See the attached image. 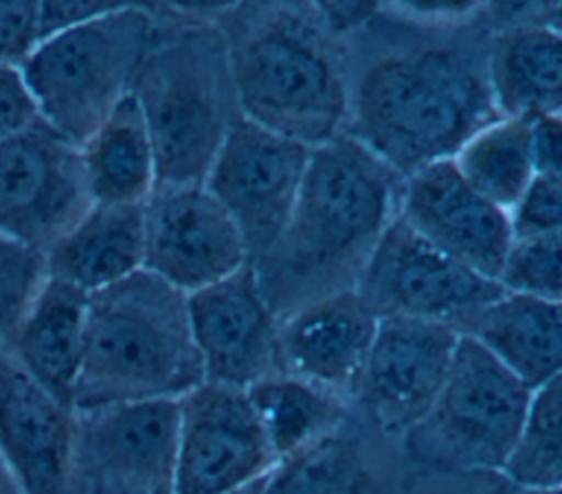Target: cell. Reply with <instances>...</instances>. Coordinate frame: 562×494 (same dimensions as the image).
Wrapping results in <instances>:
<instances>
[{
    "label": "cell",
    "mask_w": 562,
    "mask_h": 494,
    "mask_svg": "<svg viewBox=\"0 0 562 494\" xmlns=\"http://www.w3.org/2000/svg\"><path fill=\"white\" fill-rule=\"evenodd\" d=\"M498 283L505 292L562 303V231L516 237Z\"/></svg>",
    "instance_id": "28"
},
{
    "label": "cell",
    "mask_w": 562,
    "mask_h": 494,
    "mask_svg": "<svg viewBox=\"0 0 562 494\" xmlns=\"http://www.w3.org/2000/svg\"><path fill=\"white\" fill-rule=\"evenodd\" d=\"M520 494H562V490H520Z\"/></svg>",
    "instance_id": "40"
},
{
    "label": "cell",
    "mask_w": 562,
    "mask_h": 494,
    "mask_svg": "<svg viewBox=\"0 0 562 494\" xmlns=\"http://www.w3.org/2000/svg\"><path fill=\"white\" fill-rule=\"evenodd\" d=\"M215 24L239 116L310 149L345 134V40L314 2H220Z\"/></svg>",
    "instance_id": "3"
},
{
    "label": "cell",
    "mask_w": 562,
    "mask_h": 494,
    "mask_svg": "<svg viewBox=\"0 0 562 494\" xmlns=\"http://www.w3.org/2000/svg\"><path fill=\"white\" fill-rule=\"evenodd\" d=\"M461 334L443 323L380 318L353 402L384 437L402 439L432 408Z\"/></svg>",
    "instance_id": "14"
},
{
    "label": "cell",
    "mask_w": 562,
    "mask_h": 494,
    "mask_svg": "<svg viewBox=\"0 0 562 494\" xmlns=\"http://www.w3.org/2000/svg\"><path fill=\"white\" fill-rule=\"evenodd\" d=\"M325 24L338 35L349 37L367 26L380 11L375 2H314Z\"/></svg>",
    "instance_id": "36"
},
{
    "label": "cell",
    "mask_w": 562,
    "mask_h": 494,
    "mask_svg": "<svg viewBox=\"0 0 562 494\" xmlns=\"http://www.w3.org/2000/svg\"><path fill=\"white\" fill-rule=\"evenodd\" d=\"M531 13L538 22L562 35V2H531Z\"/></svg>",
    "instance_id": "37"
},
{
    "label": "cell",
    "mask_w": 562,
    "mask_h": 494,
    "mask_svg": "<svg viewBox=\"0 0 562 494\" xmlns=\"http://www.w3.org/2000/svg\"><path fill=\"white\" fill-rule=\"evenodd\" d=\"M88 299L72 285L46 277L9 351L31 380L70 408L86 349Z\"/></svg>",
    "instance_id": "21"
},
{
    "label": "cell",
    "mask_w": 562,
    "mask_h": 494,
    "mask_svg": "<svg viewBox=\"0 0 562 494\" xmlns=\"http://www.w3.org/2000/svg\"><path fill=\"white\" fill-rule=\"evenodd\" d=\"M90 206L79 145L40 119L0 143V235L46 255Z\"/></svg>",
    "instance_id": "9"
},
{
    "label": "cell",
    "mask_w": 562,
    "mask_h": 494,
    "mask_svg": "<svg viewBox=\"0 0 562 494\" xmlns=\"http://www.w3.org/2000/svg\"><path fill=\"white\" fill-rule=\"evenodd\" d=\"M531 149L536 173L562 180V114L531 121Z\"/></svg>",
    "instance_id": "34"
},
{
    "label": "cell",
    "mask_w": 562,
    "mask_h": 494,
    "mask_svg": "<svg viewBox=\"0 0 562 494\" xmlns=\"http://www.w3.org/2000/svg\"><path fill=\"white\" fill-rule=\"evenodd\" d=\"M397 217L448 257L498 281L514 242L509 213L470 187L450 158L404 178Z\"/></svg>",
    "instance_id": "16"
},
{
    "label": "cell",
    "mask_w": 562,
    "mask_h": 494,
    "mask_svg": "<svg viewBox=\"0 0 562 494\" xmlns=\"http://www.w3.org/2000/svg\"><path fill=\"white\" fill-rule=\"evenodd\" d=\"M202 382L182 292L140 270L88 299L75 411L176 402Z\"/></svg>",
    "instance_id": "5"
},
{
    "label": "cell",
    "mask_w": 562,
    "mask_h": 494,
    "mask_svg": "<svg viewBox=\"0 0 562 494\" xmlns=\"http://www.w3.org/2000/svg\"><path fill=\"white\" fill-rule=\"evenodd\" d=\"M450 160L470 187L509 213L536 176L531 121L498 116L476 130Z\"/></svg>",
    "instance_id": "25"
},
{
    "label": "cell",
    "mask_w": 562,
    "mask_h": 494,
    "mask_svg": "<svg viewBox=\"0 0 562 494\" xmlns=\"http://www.w3.org/2000/svg\"><path fill=\"white\" fill-rule=\"evenodd\" d=\"M487 81L498 116L562 114V35L538 22L531 2L490 4Z\"/></svg>",
    "instance_id": "19"
},
{
    "label": "cell",
    "mask_w": 562,
    "mask_h": 494,
    "mask_svg": "<svg viewBox=\"0 0 562 494\" xmlns=\"http://www.w3.org/2000/svg\"><path fill=\"white\" fill-rule=\"evenodd\" d=\"M92 204H145L158 187L156 147L134 94H127L83 141Z\"/></svg>",
    "instance_id": "23"
},
{
    "label": "cell",
    "mask_w": 562,
    "mask_h": 494,
    "mask_svg": "<svg viewBox=\"0 0 562 494\" xmlns=\"http://www.w3.org/2000/svg\"><path fill=\"white\" fill-rule=\"evenodd\" d=\"M378 472L364 441L345 424L334 435L279 461L261 494H375Z\"/></svg>",
    "instance_id": "26"
},
{
    "label": "cell",
    "mask_w": 562,
    "mask_h": 494,
    "mask_svg": "<svg viewBox=\"0 0 562 494\" xmlns=\"http://www.w3.org/2000/svg\"><path fill=\"white\" fill-rule=\"evenodd\" d=\"M40 40L37 2H0V68L20 70Z\"/></svg>",
    "instance_id": "31"
},
{
    "label": "cell",
    "mask_w": 562,
    "mask_h": 494,
    "mask_svg": "<svg viewBox=\"0 0 562 494\" xmlns=\"http://www.w3.org/2000/svg\"><path fill=\"white\" fill-rule=\"evenodd\" d=\"M461 334L476 340L531 391L562 373V303L503 290L461 327Z\"/></svg>",
    "instance_id": "22"
},
{
    "label": "cell",
    "mask_w": 562,
    "mask_h": 494,
    "mask_svg": "<svg viewBox=\"0 0 562 494\" xmlns=\"http://www.w3.org/2000/svg\"><path fill=\"white\" fill-rule=\"evenodd\" d=\"M112 4L114 2H37L40 35L44 40L77 24H83L108 11Z\"/></svg>",
    "instance_id": "35"
},
{
    "label": "cell",
    "mask_w": 562,
    "mask_h": 494,
    "mask_svg": "<svg viewBox=\"0 0 562 494\" xmlns=\"http://www.w3.org/2000/svg\"><path fill=\"white\" fill-rule=\"evenodd\" d=\"M490 35V4L446 24L380 4L367 26L345 37V134L402 178L452 158L476 130L498 119L487 81Z\"/></svg>",
    "instance_id": "1"
},
{
    "label": "cell",
    "mask_w": 562,
    "mask_h": 494,
    "mask_svg": "<svg viewBox=\"0 0 562 494\" xmlns=\"http://www.w3.org/2000/svg\"><path fill=\"white\" fill-rule=\"evenodd\" d=\"M145 204H92L46 255V277L92 296L143 270Z\"/></svg>",
    "instance_id": "20"
},
{
    "label": "cell",
    "mask_w": 562,
    "mask_h": 494,
    "mask_svg": "<svg viewBox=\"0 0 562 494\" xmlns=\"http://www.w3.org/2000/svg\"><path fill=\"white\" fill-rule=\"evenodd\" d=\"M404 178L349 134L310 151L303 187L272 248L250 266L279 321L356 290L397 217Z\"/></svg>",
    "instance_id": "2"
},
{
    "label": "cell",
    "mask_w": 562,
    "mask_h": 494,
    "mask_svg": "<svg viewBox=\"0 0 562 494\" xmlns=\"http://www.w3.org/2000/svg\"><path fill=\"white\" fill-rule=\"evenodd\" d=\"M187 312L204 382L248 391L281 373L279 318L250 263L189 294Z\"/></svg>",
    "instance_id": "15"
},
{
    "label": "cell",
    "mask_w": 562,
    "mask_h": 494,
    "mask_svg": "<svg viewBox=\"0 0 562 494\" xmlns=\"http://www.w3.org/2000/svg\"><path fill=\"white\" fill-rule=\"evenodd\" d=\"M151 33V2H114L101 15L44 37L20 66L40 121L81 147L132 94Z\"/></svg>",
    "instance_id": "6"
},
{
    "label": "cell",
    "mask_w": 562,
    "mask_h": 494,
    "mask_svg": "<svg viewBox=\"0 0 562 494\" xmlns=\"http://www.w3.org/2000/svg\"><path fill=\"white\" fill-rule=\"evenodd\" d=\"M503 476L518 490H562V373L531 391Z\"/></svg>",
    "instance_id": "27"
},
{
    "label": "cell",
    "mask_w": 562,
    "mask_h": 494,
    "mask_svg": "<svg viewBox=\"0 0 562 494\" xmlns=\"http://www.w3.org/2000/svg\"><path fill=\"white\" fill-rule=\"evenodd\" d=\"M356 292L380 316L461 327L503 294L498 281L448 257L400 217L371 255Z\"/></svg>",
    "instance_id": "10"
},
{
    "label": "cell",
    "mask_w": 562,
    "mask_h": 494,
    "mask_svg": "<svg viewBox=\"0 0 562 494\" xmlns=\"http://www.w3.org/2000/svg\"><path fill=\"white\" fill-rule=\"evenodd\" d=\"M509 224L514 239L562 231V180L536 173L509 209Z\"/></svg>",
    "instance_id": "30"
},
{
    "label": "cell",
    "mask_w": 562,
    "mask_h": 494,
    "mask_svg": "<svg viewBox=\"0 0 562 494\" xmlns=\"http://www.w3.org/2000/svg\"><path fill=\"white\" fill-rule=\"evenodd\" d=\"M426 487L419 494H520L503 474H437L424 472Z\"/></svg>",
    "instance_id": "33"
},
{
    "label": "cell",
    "mask_w": 562,
    "mask_h": 494,
    "mask_svg": "<svg viewBox=\"0 0 562 494\" xmlns=\"http://www.w3.org/2000/svg\"><path fill=\"white\" fill-rule=\"evenodd\" d=\"M246 393L277 463L334 435L349 417L345 400L285 373L261 380Z\"/></svg>",
    "instance_id": "24"
},
{
    "label": "cell",
    "mask_w": 562,
    "mask_h": 494,
    "mask_svg": "<svg viewBox=\"0 0 562 494\" xmlns=\"http://www.w3.org/2000/svg\"><path fill=\"white\" fill-rule=\"evenodd\" d=\"M37 110L20 70L0 68V143L35 123Z\"/></svg>",
    "instance_id": "32"
},
{
    "label": "cell",
    "mask_w": 562,
    "mask_h": 494,
    "mask_svg": "<svg viewBox=\"0 0 562 494\" xmlns=\"http://www.w3.org/2000/svg\"><path fill=\"white\" fill-rule=\"evenodd\" d=\"M274 465L246 391L202 382L178 400L173 494H237Z\"/></svg>",
    "instance_id": "12"
},
{
    "label": "cell",
    "mask_w": 562,
    "mask_h": 494,
    "mask_svg": "<svg viewBox=\"0 0 562 494\" xmlns=\"http://www.w3.org/2000/svg\"><path fill=\"white\" fill-rule=\"evenodd\" d=\"M380 316L356 292L307 303L279 321L281 373L353 402Z\"/></svg>",
    "instance_id": "17"
},
{
    "label": "cell",
    "mask_w": 562,
    "mask_h": 494,
    "mask_svg": "<svg viewBox=\"0 0 562 494\" xmlns=\"http://www.w3.org/2000/svg\"><path fill=\"white\" fill-rule=\"evenodd\" d=\"M0 494H24L22 487L18 485L15 476L11 474L7 463L2 461V457H0Z\"/></svg>",
    "instance_id": "38"
},
{
    "label": "cell",
    "mask_w": 562,
    "mask_h": 494,
    "mask_svg": "<svg viewBox=\"0 0 562 494\" xmlns=\"http://www.w3.org/2000/svg\"><path fill=\"white\" fill-rule=\"evenodd\" d=\"M178 400L75 411L64 494H173Z\"/></svg>",
    "instance_id": "8"
},
{
    "label": "cell",
    "mask_w": 562,
    "mask_h": 494,
    "mask_svg": "<svg viewBox=\"0 0 562 494\" xmlns=\"http://www.w3.org/2000/svg\"><path fill=\"white\" fill-rule=\"evenodd\" d=\"M310 147L239 116L220 147L206 189L237 224L250 263L285 228L310 165Z\"/></svg>",
    "instance_id": "11"
},
{
    "label": "cell",
    "mask_w": 562,
    "mask_h": 494,
    "mask_svg": "<svg viewBox=\"0 0 562 494\" xmlns=\"http://www.w3.org/2000/svg\"><path fill=\"white\" fill-rule=\"evenodd\" d=\"M529 395V386L461 334L432 408L400 439L404 454L422 472L503 474Z\"/></svg>",
    "instance_id": "7"
},
{
    "label": "cell",
    "mask_w": 562,
    "mask_h": 494,
    "mask_svg": "<svg viewBox=\"0 0 562 494\" xmlns=\"http://www.w3.org/2000/svg\"><path fill=\"white\" fill-rule=\"evenodd\" d=\"M44 279V255L0 235V358L9 356L15 332Z\"/></svg>",
    "instance_id": "29"
},
{
    "label": "cell",
    "mask_w": 562,
    "mask_h": 494,
    "mask_svg": "<svg viewBox=\"0 0 562 494\" xmlns=\"http://www.w3.org/2000/svg\"><path fill=\"white\" fill-rule=\"evenodd\" d=\"M263 483H266V479H261V481H257V483H252V485H248V487L239 490L237 494H261V490H263Z\"/></svg>",
    "instance_id": "39"
},
{
    "label": "cell",
    "mask_w": 562,
    "mask_h": 494,
    "mask_svg": "<svg viewBox=\"0 0 562 494\" xmlns=\"http://www.w3.org/2000/svg\"><path fill=\"white\" fill-rule=\"evenodd\" d=\"M154 33L132 94L147 121L158 184H204L239 119L222 33L220 2H151Z\"/></svg>",
    "instance_id": "4"
},
{
    "label": "cell",
    "mask_w": 562,
    "mask_h": 494,
    "mask_svg": "<svg viewBox=\"0 0 562 494\" xmlns=\"http://www.w3.org/2000/svg\"><path fill=\"white\" fill-rule=\"evenodd\" d=\"M248 263L237 224L206 184H158L145 202L143 270L184 296Z\"/></svg>",
    "instance_id": "13"
},
{
    "label": "cell",
    "mask_w": 562,
    "mask_h": 494,
    "mask_svg": "<svg viewBox=\"0 0 562 494\" xmlns=\"http://www.w3.org/2000/svg\"><path fill=\"white\" fill-rule=\"evenodd\" d=\"M75 408L0 358V457L24 494H64Z\"/></svg>",
    "instance_id": "18"
}]
</instances>
